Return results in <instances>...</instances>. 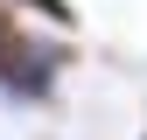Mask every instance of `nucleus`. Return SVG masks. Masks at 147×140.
I'll use <instances>...</instances> for the list:
<instances>
[{
    "mask_svg": "<svg viewBox=\"0 0 147 140\" xmlns=\"http://www.w3.org/2000/svg\"><path fill=\"white\" fill-rule=\"evenodd\" d=\"M63 63H70V49H63V42L14 28L7 42H0V98H14V105H42L49 91H56Z\"/></svg>",
    "mask_w": 147,
    "mask_h": 140,
    "instance_id": "nucleus-1",
    "label": "nucleus"
},
{
    "mask_svg": "<svg viewBox=\"0 0 147 140\" xmlns=\"http://www.w3.org/2000/svg\"><path fill=\"white\" fill-rule=\"evenodd\" d=\"M7 7H28V14H42V21H56V28H77V7H70V0H7Z\"/></svg>",
    "mask_w": 147,
    "mask_h": 140,
    "instance_id": "nucleus-2",
    "label": "nucleus"
},
{
    "mask_svg": "<svg viewBox=\"0 0 147 140\" xmlns=\"http://www.w3.org/2000/svg\"><path fill=\"white\" fill-rule=\"evenodd\" d=\"M14 28H21V21H14V7H7V0H0V42H7Z\"/></svg>",
    "mask_w": 147,
    "mask_h": 140,
    "instance_id": "nucleus-3",
    "label": "nucleus"
},
{
    "mask_svg": "<svg viewBox=\"0 0 147 140\" xmlns=\"http://www.w3.org/2000/svg\"><path fill=\"white\" fill-rule=\"evenodd\" d=\"M140 140H147V133H140Z\"/></svg>",
    "mask_w": 147,
    "mask_h": 140,
    "instance_id": "nucleus-4",
    "label": "nucleus"
}]
</instances>
